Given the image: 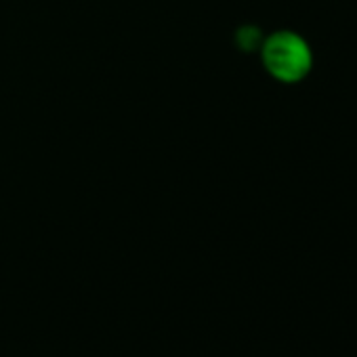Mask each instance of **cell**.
<instances>
[{
    "label": "cell",
    "mask_w": 357,
    "mask_h": 357,
    "mask_svg": "<svg viewBox=\"0 0 357 357\" xmlns=\"http://www.w3.org/2000/svg\"><path fill=\"white\" fill-rule=\"evenodd\" d=\"M263 66L282 82H298L313 68L309 45L294 32H278L263 43Z\"/></svg>",
    "instance_id": "obj_1"
}]
</instances>
